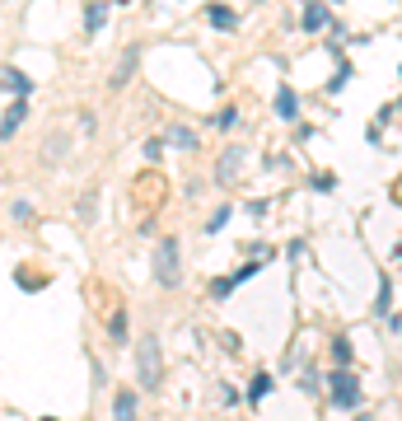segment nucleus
Listing matches in <instances>:
<instances>
[{
	"instance_id": "obj_1",
	"label": "nucleus",
	"mask_w": 402,
	"mask_h": 421,
	"mask_svg": "<svg viewBox=\"0 0 402 421\" xmlns=\"http://www.w3.org/2000/svg\"><path fill=\"white\" fill-rule=\"evenodd\" d=\"M136 375H141V388L159 393V379H164V356H159V337L146 333L136 342Z\"/></svg>"
},
{
	"instance_id": "obj_2",
	"label": "nucleus",
	"mask_w": 402,
	"mask_h": 421,
	"mask_svg": "<svg viewBox=\"0 0 402 421\" xmlns=\"http://www.w3.org/2000/svg\"><path fill=\"white\" fill-rule=\"evenodd\" d=\"M155 281L164 290H173L183 281V253H178V239H159L155 248Z\"/></svg>"
},
{
	"instance_id": "obj_3",
	"label": "nucleus",
	"mask_w": 402,
	"mask_h": 421,
	"mask_svg": "<svg viewBox=\"0 0 402 421\" xmlns=\"http://www.w3.org/2000/svg\"><path fill=\"white\" fill-rule=\"evenodd\" d=\"M360 398H365V393H360V379L351 375L347 366H342V370L332 375V403H337L342 412H356V407H360Z\"/></svg>"
},
{
	"instance_id": "obj_4",
	"label": "nucleus",
	"mask_w": 402,
	"mask_h": 421,
	"mask_svg": "<svg viewBox=\"0 0 402 421\" xmlns=\"http://www.w3.org/2000/svg\"><path fill=\"white\" fill-rule=\"evenodd\" d=\"M239 178H244V150L229 145V150L220 155V164H215V183H220V188H234Z\"/></svg>"
},
{
	"instance_id": "obj_5",
	"label": "nucleus",
	"mask_w": 402,
	"mask_h": 421,
	"mask_svg": "<svg viewBox=\"0 0 402 421\" xmlns=\"http://www.w3.org/2000/svg\"><path fill=\"white\" fill-rule=\"evenodd\" d=\"M0 89L14 94V99H28V94H33V80L23 75L19 66H0Z\"/></svg>"
},
{
	"instance_id": "obj_6",
	"label": "nucleus",
	"mask_w": 402,
	"mask_h": 421,
	"mask_svg": "<svg viewBox=\"0 0 402 421\" xmlns=\"http://www.w3.org/2000/svg\"><path fill=\"white\" fill-rule=\"evenodd\" d=\"M136 66H141V47H126V52H122V61L112 66V80H108V89H122L126 80L136 75Z\"/></svg>"
},
{
	"instance_id": "obj_7",
	"label": "nucleus",
	"mask_w": 402,
	"mask_h": 421,
	"mask_svg": "<svg viewBox=\"0 0 402 421\" xmlns=\"http://www.w3.org/2000/svg\"><path fill=\"white\" fill-rule=\"evenodd\" d=\"M300 23L309 28V33H318V28H327V23H332V14H327L323 0H309V5H304V14H300Z\"/></svg>"
},
{
	"instance_id": "obj_8",
	"label": "nucleus",
	"mask_w": 402,
	"mask_h": 421,
	"mask_svg": "<svg viewBox=\"0 0 402 421\" xmlns=\"http://www.w3.org/2000/svg\"><path fill=\"white\" fill-rule=\"evenodd\" d=\"M112 421H136V388H117L112 393Z\"/></svg>"
},
{
	"instance_id": "obj_9",
	"label": "nucleus",
	"mask_w": 402,
	"mask_h": 421,
	"mask_svg": "<svg viewBox=\"0 0 402 421\" xmlns=\"http://www.w3.org/2000/svg\"><path fill=\"white\" fill-rule=\"evenodd\" d=\"M70 150V132H52V141H43V164H61Z\"/></svg>"
},
{
	"instance_id": "obj_10",
	"label": "nucleus",
	"mask_w": 402,
	"mask_h": 421,
	"mask_svg": "<svg viewBox=\"0 0 402 421\" xmlns=\"http://www.w3.org/2000/svg\"><path fill=\"white\" fill-rule=\"evenodd\" d=\"M23 117H28V103H23V99H14V103H10V112L0 117V136L10 141V136H14V132L23 127Z\"/></svg>"
},
{
	"instance_id": "obj_11",
	"label": "nucleus",
	"mask_w": 402,
	"mask_h": 421,
	"mask_svg": "<svg viewBox=\"0 0 402 421\" xmlns=\"http://www.w3.org/2000/svg\"><path fill=\"white\" fill-rule=\"evenodd\" d=\"M206 14H211V28H220V33H229V28H234V23H239V14L229 10V5H211V10H206Z\"/></svg>"
},
{
	"instance_id": "obj_12",
	"label": "nucleus",
	"mask_w": 402,
	"mask_h": 421,
	"mask_svg": "<svg viewBox=\"0 0 402 421\" xmlns=\"http://www.w3.org/2000/svg\"><path fill=\"white\" fill-rule=\"evenodd\" d=\"M295 112H300V99H295V89H281V94H276V117H286V122H290Z\"/></svg>"
},
{
	"instance_id": "obj_13",
	"label": "nucleus",
	"mask_w": 402,
	"mask_h": 421,
	"mask_svg": "<svg viewBox=\"0 0 402 421\" xmlns=\"http://www.w3.org/2000/svg\"><path fill=\"white\" fill-rule=\"evenodd\" d=\"M94 215H99V192H85V197H80V206H75V220H85V225H89L94 220Z\"/></svg>"
},
{
	"instance_id": "obj_14",
	"label": "nucleus",
	"mask_w": 402,
	"mask_h": 421,
	"mask_svg": "<svg viewBox=\"0 0 402 421\" xmlns=\"http://www.w3.org/2000/svg\"><path fill=\"white\" fill-rule=\"evenodd\" d=\"M168 141L178 150H197V132H188V127H168Z\"/></svg>"
},
{
	"instance_id": "obj_15",
	"label": "nucleus",
	"mask_w": 402,
	"mask_h": 421,
	"mask_svg": "<svg viewBox=\"0 0 402 421\" xmlns=\"http://www.w3.org/2000/svg\"><path fill=\"white\" fill-rule=\"evenodd\" d=\"M389 309H393V277H384V286H379V299H374V314L384 319Z\"/></svg>"
},
{
	"instance_id": "obj_16",
	"label": "nucleus",
	"mask_w": 402,
	"mask_h": 421,
	"mask_svg": "<svg viewBox=\"0 0 402 421\" xmlns=\"http://www.w3.org/2000/svg\"><path fill=\"white\" fill-rule=\"evenodd\" d=\"M103 19H108V5H89V19H85V33H99Z\"/></svg>"
},
{
	"instance_id": "obj_17",
	"label": "nucleus",
	"mask_w": 402,
	"mask_h": 421,
	"mask_svg": "<svg viewBox=\"0 0 402 421\" xmlns=\"http://www.w3.org/2000/svg\"><path fill=\"white\" fill-rule=\"evenodd\" d=\"M239 127V108H220V117H215V132H234Z\"/></svg>"
},
{
	"instance_id": "obj_18",
	"label": "nucleus",
	"mask_w": 402,
	"mask_h": 421,
	"mask_svg": "<svg viewBox=\"0 0 402 421\" xmlns=\"http://www.w3.org/2000/svg\"><path fill=\"white\" fill-rule=\"evenodd\" d=\"M267 393H271V375H257V379H253V388H248V398H253V403H262Z\"/></svg>"
},
{
	"instance_id": "obj_19",
	"label": "nucleus",
	"mask_w": 402,
	"mask_h": 421,
	"mask_svg": "<svg viewBox=\"0 0 402 421\" xmlns=\"http://www.w3.org/2000/svg\"><path fill=\"white\" fill-rule=\"evenodd\" d=\"M332 361H337V366H351V342H347V337H337V342H332Z\"/></svg>"
},
{
	"instance_id": "obj_20",
	"label": "nucleus",
	"mask_w": 402,
	"mask_h": 421,
	"mask_svg": "<svg viewBox=\"0 0 402 421\" xmlns=\"http://www.w3.org/2000/svg\"><path fill=\"white\" fill-rule=\"evenodd\" d=\"M108 333H112V342H126V314H112Z\"/></svg>"
},
{
	"instance_id": "obj_21",
	"label": "nucleus",
	"mask_w": 402,
	"mask_h": 421,
	"mask_svg": "<svg viewBox=\"0 0 402 421\" xmlns=\"http://www.w3.org/2000/svg\"><path fill=\"white\" fill-rule=\"evenodd\" d=\"M80 132H85V136H94V132H99V117H94V112H89V108L80 112Z\"/></svg>"
},
{
	"instance_id": "obj_22",
	"label": "nucleus",
	"mask_w": 402,
	"mask_h": 421,
	"mask_svg": "<svg viewBox=\"0 0 402 421\" xmlns=\"http://www.w3.org/2000/svg\"><path fill=\"white\" fill-rule=\"evenodd\" d=\"M224 220H229V206H220V210H215V215H211V220H206V230H224Z\"/></svg>"
},
{
	"instance_id": "obj_23",
	"label": "nucleus",
	"mask_w": 402,
	"mask_h": 421,
	"mask_svg": "<svg viewBox=\"0 0 402 421\" xmlns=\"http://www.w3.org/2000/svg\"><path fill=\"white\" fill-rule=\"evenodd\" d=\"M211 295H215V299H224V295H234V281H229V277H220V281H215V286H211Z\"/></svg>"
},
{
	"instance_id": "obj_24",
	"label": "nucleus",
	"mask_w": 402,
	"mask_h": 421,
	"mask_svg": "<svg viewBox=\"0 0 402 421\" xmlns=\"http://www.w3.org/2000/svg\"><path fill=\"white\" fill-rule=\"evenodd\" d=\"M253 277H257V262H248V267H239L229 281H234V286H244V281H253Z\"/></svg>"
},
{
	"instance_id": "obj_25",
	"label": "nucleus",
	"mask_w": 402,
	"mask_h": 421,
	"mask_svg": "<svg viewBox=\"0 0 402 421\" xmlns=\"http://www.w3.org/2000/svg\"><path fill=\"white\" fill-rule=\"evenodd\" d=\"M19 286H23V290H38L43 281H38V272H19Z\"/></svg>"
},
{
	"instance_id": "obj_26",
	"label": "nucleus",
	"mask_w": 402,
	"mask_h": 421,
	"mask_svg": "<svg viewBox=\"0 0 402 421\" xmlns=\"http://www.w3.org/2000/svg\"><path fill=\"white\" fill-rule=\"evenodd\" d=\"M14 220H33V206H28V201H14Z\"/></svg>"
},
{
	"instance_id": "obj_27",
	"label": "nucleus",
	"mask_w": 402,
	"mask_h": 421,
	"mask_svg": "<svg viewBox=\"0 0 402 421\" xmlns=\"http://www.w3.org/2000/svg\"><path fill=\"white\" fill-rule=\"evenodd\" d=\"M300 388H304V393H313V388H318V375H313V370H304V375H300Z\"/></svg>"
},
{
	"instance_id": "obj_28",
	"label": "nucleus",
	"mask_w": 402,
	"mask_h": 421,
	"mask_svg": "<svg viewBox=\"0 0 402 421\" xmlns=\"http://www.w3.org/2000/svg\"><path fill=\"white\" fill-rule=\"evenodd\" d=\"M220 388H224V393H220V398H224V403H244V393H239V388H234V384H220Z\"/></svg>"
},
{
	"instance_id": "obj_29",
	"label": "nucleus",
	"mask_w": 402,
	"mask_h": 421,
	"mask_svg": "<svg viewBox=\"0 0 402 421\" xmlns=\"http://www.w3.org/2000/svg\"><path fill=\"white\" fill-rule=\"evenodd\" d=\"M164 155V141H146V159H159Z\"/></svg>"
},
{
	"instance_id": "obj_30",
	"label": "nucleus",
	"mask_w": 402,
	"mask_h": 421,
	"mask_svg": "<svg viewBox=\"0 0 402 421\" xmlns=\"http://www.w3.org/2000/svg\"><path fill=\"white\" fill-rule=\"evenodd\" d=\"M360 421H374V417H360Z\"/></svg>"
},
{
	"instance_id": "obj_31",
	"label": "nucleus",
	"mask_w": 402,
	"mask_h": 421,
	"mask_svg": "<svg viewBox=\"0 0 402 421\" xmlns=\"http://www.w3.org/2000/svg\"><path fill=\"white\" fill-rule=\"evenodd\" d=\"M43 421H56V417H43Z\"/></svg>"
}]
</instances>
